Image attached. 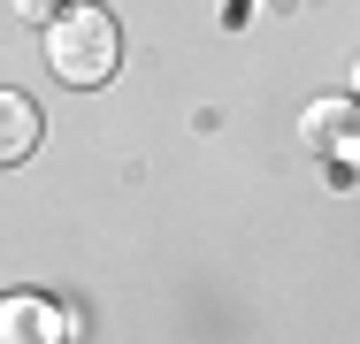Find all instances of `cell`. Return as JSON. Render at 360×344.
Here are the masks:
<instances>
[{"instance_id": "obj_1", "label": "cell", "mask_w": 360, "mask_h": 344, "mask_svg": "<svg viewBox=\"0 0 360 344\" xmlns=\"http://www.w3.org/2000/svg\"><path fill=\"white\" fill-rule=\"evenodd\" d=\"M115 54H123V31H115V15L92 8V0L46 23V69H54L62 84H108V77H115Z\"/></svg>"}, {"instance_id": "obj_2", "label": "cell", "mask_w": 360, "mask_h": 344, "mask_svg": "<svg viewBox=\"0 0 360 344\" xmlns=\"http://www.w3.org/2000/svg\"><path fill=\"white\" fill-rule=\"evenodd\" d=\"M0 344H70V314L39 291H8L0 298Z\"/></svg>"}, {"instance_id": "obj_3", "label": "cell", "mask_w": 360, "mask_h": 344, "mask_svg": "<svg viewBox=\"0 0 360 344\" xmlns=\"http://www.w3.org/2000/svg\"><path fill=\"white\" fill-rule=\"evenodd\" d=\"M31 145H39V107H31L23 92H0V168L23 161Z\"/></svg>"}, {"instance_id": "obj_4", "label": "cell", "mask_w": 360, "mask_h": 344, "mask_svg": "<svg viewBox=\"0 0 360 344\" xmlns=\"http://www.w3.org/2000/svg\"><path fill=\"white\" fill-rule=\"evenodd\" d=\"M15 15L23 23H54V0H15Z\"/></svg>"}]
</instances>
